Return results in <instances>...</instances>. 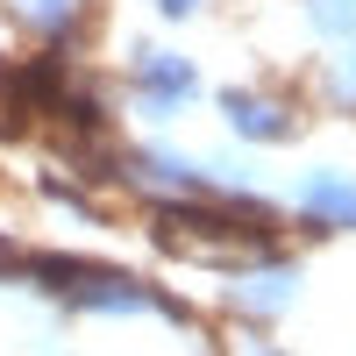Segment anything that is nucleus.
<instances>
[{
	"instance_id": "1",
	"label": "nucleus",
	"mask_w": 356,
	"mask_h": 356,
	"mask_svg": "<svg viewBox=\"0 0 356 356\" xmlns=\"http://www.w3.org/2000/svg\"><path fill=\"white\" fill-rule=\"evenodd\" d=\"M300 292H307V264H300V250L264 243V250H250L243 264H228L221 314H228L243 335H271L278 321L300 307Z\"/></svg>"
},
{
	"instance_id": "2",
	"label": "nucleus",
	"mask_w": 356,
	"mask_h": 356,
	"mask_svg": "<svg viewBox=\"0 0 356 356\" xmlns=\"http://www.w3.org/2000/svg\"><path fill=\"white\" fill-rule=\"evenodd\" d=\"M129 93L150 122H178V114L200 107V72H193L186 50H143L136 72H129Z\"/></svg>"
},
{
	"instance_id": "3",
	"label": "nucleus",
	"mask_w": 356,
	"mask_h": 356,
	"mask_svg": "<svg viewBox=\"0 0 356 356\" xmlns=\"http://www.w3.org/2000/svg\"><path fill=\"white\" fill-rule=\"evenodd\" d=\"M221 122H228V136H235V150H278V143L300 129V114H292V100L285 93H257V86H228L221 93Z\"/></svg>"
},
{
	"instance_id": "4",
	"label": "nucleus",
	"mask_w": 356,
	"mask_h": 356,
	"mask_svg": "<svg viewBox=\"0 0 356 356\" xmlns=\"http://www.w3.org/2000/svg\"><path fill=\"white\" fill-rule=\"evenodd\" d=\"M328 100L356 114V36L342 43V57H335V65H328Z\"/></svg>"
},
{
	"instance_id": "5",
	"label": "nucleus",
	"mask_w": 356,
	"mask_h": 356,
	"mask_svg": "<svg viewBox=\"0 0 356 356\" xmlns=\"http://www.w3.org/2000/svg\"><path fill=\"white\" fill-rule=\"evenodd\" d=\"M228 356H285V349H278L271 335H235V349H228Z\"/></svg>"
},
{
	"instance_id": "6",
	"label": "nucleus",
	"mask_w": 356,
	"mask_h": 356,
	"mask_svg": "<svg viewBox=\"0 0 356 356\" xmlns=\"http://www.w3.org/2000/svg\"><path fill=\"white\" fill-rule=\"evenodd\" d=\"M157 8H164V15L178 22V15H193V8H200V0H157Z\"/></svg>"
}]
</instances>
